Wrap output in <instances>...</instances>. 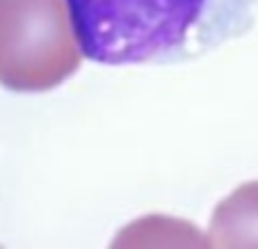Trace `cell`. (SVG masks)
<instances>
[{
  "instance_id": "7a4b0ae2",
  "label": "cell",
  "mask_w": 258,
  "mask_h": 249,
  "mask_svg": "<svg viewBox=\"0 0 258 249\" xmlns=\"http://www.w3.org/2000/svg\"><path fill=\"white\" fill-rule=\"evenodd\" d=\"M67 0H0V85L48 92L80 69Z\"/></svg>"
},
{
  "instance_id": "3957f363",
  "label": "cell",
  "mask_w": 258,
  "mask_h": 249,
  "mask_svg": "<svg viewBox=\"0 0 258 249\" xmlns=\"http://www.w3.org/2000/svg\"><path fill=\"white\" fill-rule=\"evenodd\" d=\"M208 242L213 247H258V181L238 188L215 208Z\"/></svg>"
},
{
  "instance_id": "6da1fadb",
  "label": "cell",
  "mask_w": 258,
  "mask_h": 249,
  "mask_svg": "<svg viewBox=\"0 0 258 249\" xmlns=\"http://www.w3.org/2000/svg\"><path fill=\"white\" fill-rule=\"evenodd\" d=\"M83 55L98 64H178L251 30L258 0H67Z\"/></svg>"
}]
</instances>
